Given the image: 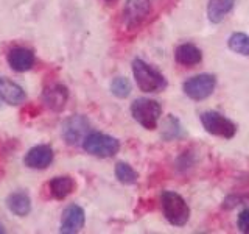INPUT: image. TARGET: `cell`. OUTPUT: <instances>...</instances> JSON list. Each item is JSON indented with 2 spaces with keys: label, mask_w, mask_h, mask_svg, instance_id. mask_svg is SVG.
Wrapping results in <instances>:
<instances>
[{
  "label": "cell",
  "mask_w": 249,
  "mask_h": 234,
  "mask_svg": "<svg viewBox=\"0 0 249 234\" xmlns=\"http://www.w3.org/2000/svg\"><path fill=\"white\" fill-rule=\"evenodd\" d=\"M132 74L140 91L143 92H162L167 88L165 77L140 58L132 61Z\"/></svg>",
  "instance_id": "cell-1"
},
{
  "label": "cell",
  "mask_w": 249,
  "mask_h": 234,
  "mask_svg": "<svg viewBox=\"0 0 249 234\" xmlns=\"http://www.w3.org/2000/svg\"><path fill=\"white\" fill-rule=\"evenodd\" d=\"M162 213L167 220L175 226H184L190 218V208L179 194L165 191L160 195Z\"/></svg>",
  "instance_id": "cell-2"
},
{
  "label": "cell",
  "mask_w": 249,
  "mask_h": 234,
  "mask_svg": "<svg viewBox=\"0 0 249 234\" xmlns=\"http://www.w3.org/2000/svg\"><path fill=\"white\" fill-rule=\"evenodd\" d=\"M83 148L97 158H112L120 150V140L105 133H89L83 140Z\"/></svg>",
  "instance_id": "cell-3"
},
{
  "label": "cell",
  "mask_w": 249,
  "mask_h": 234,
  "mask_svg": "<svg viewBox=\"0 0 249 234\" xmlns=\"http://www.w3.org/2000/svg\"><path fill=\"white\" fill-rule=\"evenodd\" d=\"M131 116L145 130H156L162 116V106L151 98H137L131 105Z\"/></svg>",
  "instance_id": "cell-4"
},
{
  "label": "cell",
  "mask_w": 249,
  "mask_h": 234,
  "mask_svg": "<svg viewBox=\"0 0 249 234\" xmlns=\"http://www.w3.org/2000/svg\"><path fill=\"white\" fill-rule=\"evenodd\" d=\"M201 123L207 133L224 139H232L237 133V125L231 119L216 111H204L201 114Z\"/></svg>",
  "instance_id": "cell-5"
},
{
  "label": "cell",
  "mask_w": 249,
  "mask_h": 234,
  "mask_svg": "<svg viewBox=\"0 0 249 234\" xmlns=\"http://www.w3.org/2000/svg\"><path fill=\"white\" fill-rule=\"evenodd\" d=\"M215 88H216V78L212 74L195 75L189 78L182 86L185 96L196 101L206 100L207 97H210L213 94Z\"/></svg>",
  "instance_id": "cell-6"
},
{
  "label": "cell",
  "mask_w": 249,
  "mask_h": 234,
  "mask_svg": "<svg viewBox=\"0 0 249 234\" xmlns=\"http://www.w3.org/2000/svg\"><path fill=\"white\" fill-rule=\"evenodd\" d=\"M90 133V122L86 116H70L62 123V137L69 145H78Z\"/></svg>",
  "instance_id": "cell-7"
},
{
  "label": "cell",
  "mask_w": 249,
  "mask_h": 234,
  "mask_svg": "<svg viewBox=\"0 0 249 234\" xmlns=\"http://www.w3.org/2000/svg\"><path fill=\"white\" fill-rule=\"evenodd\" d=\"M151 0H126L123 10V19L128 28H136L142 25L150 16Z\"/></svg>",
  "instance_id": "cell-8"
},
{
  "label": "cell",
  "mask_w": 249,
  "mask_h": 234,
  "mask_svg": "<svg viewBox=\"0 0 249 234\" xmlns=\"http://www.w3.org/2000/svg\"><path fill=\"white\" fill-rule=\"evenodd\" d=\"M42 100L47 108H50L52 111H62L66 108V103L69 100V91L64 84L61 83H52L45 86L42 92Z\"/></svg>",
  "instance_id": "cell-9"
},
{
  "label": "cell",
  "mask_w": 249,
  "mask_h": 234,
  "mask_svg": "<svg viewBox=\"0 0 249 234\" xmlns=\"http://www.w3.org/2000/svg\"><path fill=\"white\" fill-rule=\"evenodd\" d=\"M86 223V214L84 209L78 205H70L62 213L61 220V233L64 234H75L83 230Z\"/></svg>",
  "instance_id": "cell-10"
},
{
  "label": "cell",
  "mask_w": 249,
  "mask_h": 234,
  "mask_svg": "<svg viewBox=\"0 0 249 234\" xmlns=\"http://www.w3.org/2000/svg\"><path fill=\"white\" fill-rule=\"evenodd\" d=\"M25 166L35 170H44L52 164L53 161V148L50 145H36L25 155Z\"/></svg>",
  "instance_id": "cell-11"
},
{
  "label": "cell",
  "mask_w": 249,
  "mask_h": 234,
  "mask_svg": "<svg viewBox=\"0 0 249 234\" xmlns=\"http://www.w3.org/2000/svg\"><path fill=\"white\" fill-rule=\"evenodd\" d=\"M8 64L16 72H27L35 66V53L25 47H14L8 53Z\"/></svg>",
  "instance_id": "cell-12"
},
{
  "label": "cell",
  "mask_w": 249,
  "mask_h": 234,
  "mask_svg": "<svg viewBox=\"0 0 249 234\" xmlns=\"http://www.w3.org/2000/svg\"><path fill=\"white\" fill-rule=\"evenodd\" d=\"M25 98H27L25 91L18 83L11 81L10 78L0 77V100L11 106H16L23 103Z\"/></svg>",
  "instance_id": "cell-13"
},
{
  "label": "cell",
  "mask_w": 249,
  "mask_h": 234,
  "mask_svg": "<svg viewBox=\"0 0 249 234\" xmlns=\"http://www.w3.org/2000/svg\"><path fill=\"white\" fill-rule=\"evenodd\" d=\"M175 59H176L178 64H181V66L193 67L202 61V52L195 44L185 42V44H181V45L176 47Z\"/></svg>",
  "instance_id": "cell-14"
},
{
  "label": "cell",
  "mask_w": 249,
  "mask_h": 234,
  "mask_svg": "<svg viewBox=\"0 0 249 234\" xmlns=\"http://www.w3.org/2000/svg\"><path fill=\"white\" fill-rule=\"evenodd\" d=\"M233 5H235V0H209L207 3L209 20L213 23H220L232 11Z\"/></svg>",
  "instance_id": "cell-15"
},
{
  "label": "cell",
  "mask_w": 249,
  "mask_h": 234,
  "mask_svg": "<svg viewBox=\"0 0 249 234\" xmlns=\"http://www.w3.org/2000/svg\"><path fill=\"white\" fill-rule=\"evenodd\" d=\"M49 187L52 197H54L56 200H64L75 191L76 183L72 176H56L49 183Z\"/></svg>",
  "instance_id": "cell-16"
},
{
  "label": "cell",
  "mask_w": 249,
  "mask_h": 234,
  "mask_svg": "<svg viewBox=\"0 0 249 234\" xmlns=\"http://www.w3.org/2000/svg\"><path fill=\"white\" fill-rule=\"evenodd\" d=\"M6 206L13 214L19 217H25L31 211V200L28 197V194L25 192H13L11 195H8Z\"/></svg>",
  "instance_id": "cell-17"
},
{
  "label": "cell",
  "mask_w": 249,
  "mask_h": 234,
  "mask_svg": "<svg viewBox=\"0 0 249 234\" xmlns=\"http://www.w3.org/2000/svg\"><path fill=\"white\" fill-rule=\"evenodd\" d=\"M115 176L122 184H136L139 175L126 162H117L115 164Z\"/></svg>",
  "instance_id": "cell-18"
},
{
  "label": "cell",
  "mask_w": 249,
  "mask_h": 234,
  "mask_svg": "<svg viewBox=\"0 0 249 234\" xmlns=\"http://www.w3.org/2000/svg\"><path fill=\"white\" fill-rule=\"evenodd\" d=\"M228 47L238 55L249 57V35L245 33H233L229 36Z\"/></svg>",
  "instance_id": "cell-19"
},
{
  "label": "cell",
  "mask_w": 249,
  "mask_h": 234,
  "mask_svg": "<svg viewBox=\"0 0 249 234\" xmlns=\"http://www.w3.org/2000/svg\"><path fill=\"white\" fill-rule=\"evenodd\" d=\"M111 92L119 98H126L131 94V83L128 78L124 77H117L111 83Z\"/></svg>",
  "instance_id": "cell-20"
},
{
  "label": "cell",
  "mask_w": 249,
  "mask_h": 234,
  "mask_svg": "<svg viewBox=\"0 0 249 234\" xmlns=\"http://www.w3.org/2000/svg\"><path fill=\"white\" fill-rule=\"evenodd\" d=\"M165 122L170 125V128L167 127V125H163V133H162L163 139L170 140V139H175L181 135V125H179L178 119H175L173 116H170V117H167Z\"/></svg>",
  "instance_id": "cell-21"
},
{
  "label": "cell",
  "mask_w": 249,
  "mask_h": 234,
  "mask_svg": "<svg viewBox=\"0 0 249 234\" xmlns=\"http://www.w3.org/2000/svg\"><path fill=\"white\" fill-rule=\"evenodd\" d=\"M237 226L241 233L249 234V209L241 211L238 218H237Z\"/></svg>",
  "instance_id": "cell-22"
},
{
  "label": "cell",
  "mask_w": 249,
  "mask_h": 234,
  "mask_svg": "<svg viewBox=\"0 0 249 234\" xmlns=\"http://www.w3.org/2000/svg\"><path fill=\"white\" fill-rule=\"evenodd\" d=\"M2 233H5V226L0 223V234H2Z\"/></svg>",
  "instance_id": "cell-23"
},
{
  "label": "cell",
  "mask_w": 249,
  "mask_h": 234,
  "mask_svg": "<svg viewBox=\"0 0 249 234\" xmlns=\"http://www.w3.org/2000/svg\"><path fill=\"white\" fill-rule=\"evenodd\" d=\"M105 2H107V3H115V2H119V0H105Z\"/></svg>",
  "instance_id": "cell-24"
}]
</instances>
